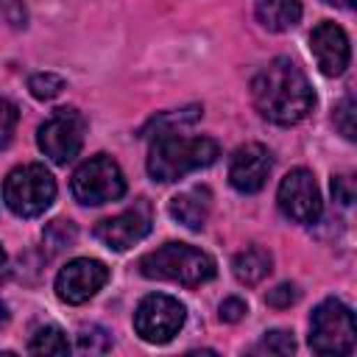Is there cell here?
Here are the masks:
<instances>
[{
	"mask_svg": "<svg viewBox=\"0 0 357 357\" xmlns=\"http://www.w3.org/2000/svg\"><path fill=\"white\" fill-rule=\"evenodd\" d=\"M17 120H20L17 106H14L8 98H0V151L11 142L14 128H17Z\"/></svg>",
	"mask_w": 357,
	"mask_h": 357,
	"instance_id": "cell-23",
	"label": "cell"
},
{
	"mask_svg": "<svg viewBox=\"0 0 357 357\" xmlns=\"http://www.w3.org/2000/svg\"><path fill=\"white\" fill-rule=\"evenodd\" d=\"M137 268L145 279H165L184 287H198L215 276V259L187 243H165L162 248L145 254Z\"/></svg>",
	"mask_w": 357,
	"mask_h": 357,
	"instance_id": "cell-3",
	"label": "cell"
},
{
	"mask_svg": "<svg viewBox=\"0 0 357 357\" xmlns=\"http://www.w3.org/2000/svg\"><path fill=\"white\" fill-rule=\"evenodd\" d=\"M271 265H273L271 254H268L265 248H259V245H251V248H245V251H240V254L234 257L231 271H234L237 282L254 287V284H259V282L271 273Z\"/></svg>",
	"mask_w": 357,
	"mask_h": 357,
	"instance_id": "cell-16",
	"label": "cell"
},
{
	"mask_svg": "<svg viewBox=\"0 0 357 357\" xmlns=\"http://www.w3.org/2000/svg\"><path fill=\"white\" fill-rule=\"evenodd\" d=\"M220 156V148L209 137H184L178 131L156 134L148 151V173L156 181H178L192 170L209 167Z\"/></svg>",
	"mask_w": 357,
	"mask_h": 357,
	"instance_id": "cell-2",
	"label": "cell"
},
{
	"mask_svg": "<svg viewBox=\"0 0 357 357\" xmlns=\"http://www.w3.org/2000/svg\"><path fill=\"white\" fill-rule=\"evenodd\" d=\"M209 206H212L209 190H206V187H192V190H187V192L173 195L167 209H170L173 220H178L181 226L198 231V229H204V223H206V218H209Z\"/></svg>",
	"mask_w": 357,
	"mask_h": 357,
	"instance_id": "cell-14",
	"label": "cell"
},
{
	"mask_svg": "<svg viewBox=\"0 0 357 357\" xmlns=\"http://www.w3.org/2000/svg\"><path fill=\"white\" fill-rule=\"evenodd\" d=\"M45 245H50V251H61V248H70L73 243H75V237H78V229H75V223L73 220H64V218H59V220H50L47 226H45Z\"/></svg>",
	"mask_w": 357,
	"mask_h": 357,
	"instance_id": "cell-18",
	"label": "cell"
},
{
	"mask_svg": "<svg viewBox=\"0 0 357 357\" xmlns=\"http://www.w3.org/2000/svg\"><path fill=\"white\" fill-rule=\"evenodd\" d=\"M276 201H279L282 215L290 218L293 223H315L324 209L315 176L304 167H296L282 178Z\"/></svg>",
	"mask_w": 357,
	"mask_h": 357,
	"instance_id": "cell-9",
	"label": "cell"
},
{
	"mask_svg": "<svg viewBox=\"0 0 357 357\" xmlns=\"http://www.w3.org/2000/svg\"><path fill=\"white\" fill-rule=\"evenodd\" d=\"M109 349H112V337H109L106 329H100L95 324L81 326V332H78V351H84V354H103Z\"/></svg>",
	"mask_w": 357,
	"mask_h": 357,
	"instance_id": "cell-21",
	"label": "cell"
},
{
	"mask_svg": "<svg viewBox=\"0 0 357 357\" xmlns=\"http://www.w3.org/2000/svg\"><path fill=\"white\" fill-rule=\"evenodd\" d=\"M70 187H73L75 201H81L86 206H100V204L123 198L126 176H123L120 165L112 156L98 153V156L86 159L84 165H78V170L73 173Z\"/></svg>",
	"mask_w": 357,
	"mask_h": 357,
	"instance_id": "cell-6",
	"label": "cell"
},
{
	"mask_svg": "<svg viewBox=\"0 0 357 357\" xmlns=\"http://www.w3.org/2000/svg\"><path fill=\"white\" fill-rule=\"evenodd\" d=\"M28 351L31 354H67L70 343H67V335L59 326H42V329L33 332V337L28 343Z\"/></svg>",
	"mask_w": 357,
	"mask_h": 357,
	"instance_id": "cell-17",
	"label": "cell"
},
{
	"mask_svg": "<svg viewBox=\"0 0 357 357\" xmlns=\"http://www.w3.org/2000/svg\"><path fill=\"white\" fill-rule=\"evenodd\" d=\"M271 167H273L271 151L265 145H259V142H245V145H240L231 153V162H229V184L237 192L251 195V192L262 190V184L268 181Z\"/></svg>",
	"mask_w": 357,
	"mask_h": 357,
	"instance_id": "cell-12",
	"label": "cell"
},
{
	"mask_svg": "<svg viewBox=\"0 0 357 357\" xmlns=\"http://www.w3.org/2000/svg\"><path fill=\"white\" fill-rule=\"evenodd\" d=\"M84 134H86V120L78 109H56L39 126L36 142L50 162L67 165L70 159L78 156V151L84 145Z\"/></svg>",
	"mask_w": 357,
	"mask_h": 357,
	"instance_id": "cell-7",
	"label": "cell"
},
{
	"mask_svg": "<svg viewBox=\"0 0 357 357\" xmlns=\"http://www.w3.org/2000/svg\"><path fill=\"white\" fill-rule=\"evenodd\" d=\"M6 321H8V312H6V304H3V301H0V326H3V324H6Z\"/></svg>",
	"mask_w": 357,
	"mask_h": 357,
	"instance_id": "cell-30",
	"label": "cell"
},
{
	"mask_svg": "<svg viewBox=\"0 0 357 357\" xmlns=\"http://www.w3.org/2000/svg\"><path fill=\"white\" fill-rule=\"evenodd\" d=\"M245 312H248V307H245V301L237 298V296H229V298H223V304H220V321L234 324V321H240Z\"/></svg>",
	"mask_w": 357,
	"mask_h": 357,
	"instance_id": "cell-27",
	"label": "cell"
},
{
	"mask_svg": "<svg viewBox=\"0 0 357 357\" xmlns=\"http://www.w3.org/2000/svg\"><path fill=\"white\" fill-rule=\"evenodd\" d=\"M354 98L351 95H346L340 103H337V109H335V126L340 128V134L346 137V139H354L357 134H354Z\"/></svg>",
	"mask_w": 357,
	"mask_h": 357,
	"instance_id": "cell-24",
	"label": "cell"
},
{
	"mask_svg": "<svg viewBox=\"0 0 357 357\" xmlns=\"http://www.w3.org/2000/svg\"><path fill=\"white\" fill-rule=\"evenodd\" d=\"M109 282V268L100 259L78 257L67 262L56 276V296L64 304H84L89 301L103 284Z\"/></svg>",
	"mask_w": 357,
	"mask_h": 357,
	"instance_id": "cell-10",
	"label": "cell"
},
{
	"mask_svg": "<svg viewBox=\"0 0 357 357\" xmlns=\"http://www.w3.org/2000/svg\"><path fill=\"white\" fill-rule=\"evenodd\" d=\"M251 98L257 112L276 126H293L304 120L315 103L304 70L287 56H276L254 75Z\"/></svg>",
	"mask_w": 357,
	"mask_h": 357,
	"instance_id": "cell-1",
	"label": "cell"
},
{
	"mask_svg": "<svg viewBox=\"0 0 357 357\" xmlns=\"http://www.w3.org/2000/svg\"><path fill=\"white\" fill-rule=\"evenodd\" d=\"M254 351H257V354H276V357L293 354V351H296L293 332H287V329H271V332L262 335V340L257 343Z\"/></svg>",
	"mask_w": 357,
	"mask_h": 357,
	"instance_id": "cell-20",
	"label": "cell"
},
{
	"mask_svg": "<svg viewBox=\"0 0 357 357\" xmlns=\"http://www.w3.org/2000/svg\"><path fill=\"white\" fill-rule=\"evenodd\" d=\"M265 301L271 307H276V310H284V307H290V304L298 301V290H296V284H279V287H273L265 296Z\"/></svg>",
	"mask_w": 357,
	"mask_h": 357,
	"instance_id": "cell-25",
	"label": "cell"
},
{
	"mask_svg": "<svg viewBox=\"0 0 357 357\" xmlns=\"http://www.w3.org/2000/svg\"><path fill=\"white\" fill-rule=\"evenodd\" d=\"M310 50L315 56V64L324 75H343L351 59V47H349V36L340 25L324 20L312 28L310 33Z\"/></svg>",
	"mask_w": 357,
	"mask_h": 357,
	"instance_id": "cell-13",
	"label": "cell"
},
{
	"mask_svg": "<svg viewBox=\"0 0 357 357\" xmlns=\"http://www.w3.org/2000/svg\"><path fill=\"white\" fill-rule=\"evenodd\" d=\"M198 117H201V106H190V109H181V112H167V114L153 117L148 128H156V134H167V131H178L181 126H192Z\"/></svg>",
	"mask_w": 357,
	"mask_h": 357,
	"instance_id": "cell-19",
	"label": "cell"
},
{
	"mask_svg": "<svg viewBox=\"0 0 357 357\" xmlns=\"http://www.w3.org/2000/svg\"><path fill=\"white\" fill-rule=\"evenodd\" d=\"M28 89H31L33 98L50 100V98H56V95L64 89V78L56 75V73H36V75L28 81Z\"/></svg>",
	"mask_w": 357,
	"mask_h": 357,
	"instance_id": "cell-22",
	"label": "cell"
},
{
	"mask_svg": "<svg viewBox=\"0 0 357 357\" xmlns=\"http://www.w3.org/2000/svg\"><path fill=\"white\" fill-rule=\"evenodd\" d=\"M187 310L178 298L165 293H151L137 304L134 329L145 343H167L184 326Z\"/></svg>",
	"mask_w": 357,
	"mask_h": 357,
	"instance_id": "cell-8",
	"label": "cell"
},
{
	"mask_svg": "<svg viewBox=\"0 0 357 357\" xmlns=\"http://www.w3.org/2000/svg\"><path fill=\"white\" fill-rule=\"evenodd\" d=\"M332 195L337 204L349 206L354 201V178L351 176H332Z\"/></svg>",
	"mask_w": 357,
	"mask_h": 357,
	"instance_id": "cell-26",
	"label": "cell"
},
{
	"mask_svg": "<svg viewBox=\"0 0 357 357\" xmlns=\"http://www.w3.org/2000/svg\"><path fill=\"white\" fill-rule=\"evenodd\" d=\"M3 201L17 218H36L56 201V178L45 165L14 167L3 181Z\"/></svg>",
	"mask_w": 357,
	"mask_h": 357,
	"instance_id": "cell-4",
	"label": "cell"
},
{
	"mask_svg": "<svg viewBox=\"0 0 357 357\" xmlns=\"http://www.w3.org/2000/svg\"><path fill=\"white\" fill-rule=\"evenodd\" d=\"M148 231H151V204L148 201H137L131 209H126L114 218H106L95 226V237L112 251H126V248L137 245Z\"/></svg>",
	"mask_w": 357,
	"mask_h": 357,
	"instance_id": "cell-11",
	"label": "cell"
},
{
	"mask_svg": "<svg viewBox=\"0 0 357 357\" xmlns=\"http://www.w3.org/2000/svg\"><path fill=\"white\" fill-rule=\"evenodd\" d=\"M257 20L268 31H290L301 20L298 0H257Z\"/></svg>",
	"mask_w": 357,
	"mask_h": 357,
	"instance_id": "cell-15",
	"label": "cell"
},
{
	"mask_svg": "<svg viewBox=\"0 0 357 357\" xmlns=\"http://www.w3.org/2000/svg\"><path fill=\"white\" fill-rule=\"evenodd\" d=\"M6 273H8V259H6V251L0 248V282L6 279Z\"/></svg>",
	"mask_w": 357,
	"mask_h": 357,
	"instance_id": "cell-28",
	"label": "cell"
},
{
	"mask_svg": "<svg viewBox=\"0 0 357 357\" xmlns=\"http://www.w3.org/2000/svg\"><path fill=\"white\" fill-rule=\"evenodd\" d=\"M324 3L337 6V8H351V6H354V0H324Z\"/></svg>",
	"mask_w": 357,
	"mask_h": 357,
	"instance_id": "cell-29",
	"label": "cell"
},
{
	"mask_svg": "<svg viewBox=\"0 0 357 357\" xmlns=\"http://www.w3.org/2000/svg\"><path fill=\"white\" fill-rule=\"evenodd\" d=\"M310 349L315 354H351L354 351V318L343 301L326 298L312 310Z\"/></svg>",
	"mask_w": 357,
	"mask_h": 357,
	"instance_id": "cell-5",
	"label": "cell"
}]
</instances>
